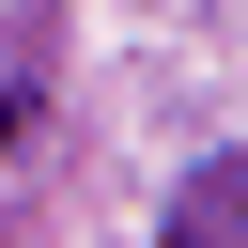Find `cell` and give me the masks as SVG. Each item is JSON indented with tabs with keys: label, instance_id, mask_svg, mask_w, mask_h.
Instances as JSON below:
<instances>
[{
	"label": "cell",
	"instance_id": "cell-1",
	"mask_svg": "<svg viewBox=\"0 0 248 248\" xmlns=\"http://www.w3.org/2000/svg\"><path fill=\"white\" fill-rule=\"evenodd\" d=\"M170 248H248V170H202V202L170 217Z\"/></svg>",
	"mask_w": 248,
	"mask_h": 248
}]
</instances>
